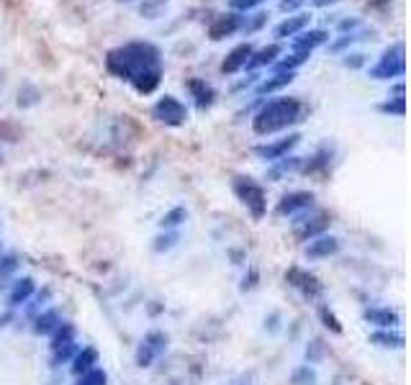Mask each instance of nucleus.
<instances>
[{"label": "nucleus", "mask_w": 411, "mask_h": 385, "mask_svg": "<svg viewBox=\"0 0 411 385\" xmlns=\"http://www.w3.org/2000/svg\"><path fill=\"white\" fill-rule=\"evenodd\" d=\"M177 242H180V234H177V231H162V234H157V237L152 239V252L165 255V252L175 250Z\"/></svg>", "instance_id": "c756f323"}, {"label": "nucleus", "mask_w": 411, "mask_h": 385, "mask_svg": "<svg viewBox=\"0 0 411 385\" xmlns=\"http://www.w3.org/2000/svg\"><path fill=\"white\" fill-rule=\"evenodd\" d=\"M298 142H301V134H288V136H283V139H278V142L257 144L252 152H255V157H260V160L273 164V162H278V160L288 157L290 152L298 147Z\"/></svg>", "instance_id": "1a4fd4ad"}, {"label": "nucleus", "mask_w": 411, "mask_h": 385, "mask_svg": "<svg viewBox=\"0 0 411 385\" xmlns=\"http://www.w3.org/2000/svg\"><path fill=\"white\" fill-rule=\"evenodd\" d=\"M365 65V55H347L344 57V67H350V69H358Z\"/></svg>", "instance_id": "ea45409f"}, {"label": "nucleus", "mask_w": 411, "mask_h": 385, "mask_svg": "<svg viewBox=\"0 0 411 385\" xmlns=\"http://www.w3.org/2000/svg\"><path fill=\"white\" fill-rule=\"evenodd\" d=\"M242 13H224V16H216V21L209 26V39L211 41H221L226 36H234L236 31H242Z\"/></svg>", "instance_id": "f8f14e48"}, {"label": "nucleus", "mask_w": 411, "mask_h": 385, "mask_svg": "<svg viewBox=\"0 0 411 385\" xmlns=\"http://www.w3.org/2000/svg\"><path fill=\"white\" fill-rule=\"evenodd\" d=\"M301 167H304V160H301V157H283V160L273 162V167L268 169V177L273 180V183H278L283 175L296 172V169H301Z\"/></svg>", "instance_id": "b1692460"}, {"label": "nucleus", "mask_w": 411, "mask_h": 385, "mask_svg": "<svg viewBox=\"0 0 411 385\" xmlns=\"http://www.w3.org/2000/svg\"><path fill=\"white\" fill-rule=\"evenodd\" d=\"M75 352H77V342H70V345H62V347H54L52 350V365L60 367L65 362L75 357Z\"/></svg>", "instance_id": "2f4dec72"}, {"label": "nucleus", "mask_w": 411, "mask_h": 385, "mask_svg": "<svg viewBox=\"0 0 411 385\" xmlns=\"http://www.w3.org/2000/svg\"><path fill=\"white\" fill-rule=\"evenodd\" d=\"M304 3H306V0H280L278 6H280V11H283V13H296V11L304 6Z\"/></svg>", "instance_id": "58836bf2"}, {"label": "nucleus", "mask_w": 411, "mask_h": 385, "mask_svg": "<svg viewBox=\"0 0 411 385\" xmlns=\"http://www.w3.org/2000/svg\"><path fill=\"white\" fill-rule=\"evenodd\" d=\"M324 355V345H322V339H314L309 347H306V359H309V365L311 362H319Z\"/></svg>", "instance_id": "e433bc0d"}, {"label": "nucleus", "mask_w": 411, "mask_h": 385, "mask_svg": "<svg viewBox=\"0 0 411 385\" xmlns=\"http://www.w3.org/2000/svg\"><path fill=\"white\" fill-rule=\"evenodd\" d=\"M329 213H324V211H317V213H309V216H296V221H293V237L298 239V242H311V239L322 237V234H327V229H329Z\"/></svg>", "instance_id": "0eeeda50"}, {"label": "nucleus", "mask_w": 411, "mask_h": 385, "mask_svg": "<svg viewBox=\"0 0 411 385\" xmlns=\"http://www.w3.org/2000/svg\"><path fill=\"white\" fill-rule=\"evenodd\" d=\"M106 67L119 80L131 82L136 93L149 95L162 82V52L152 41H128L108 52Z\"/></svg>", "instance_id": "f257e3e1"}, {"label": "nucleus", "mask_w": 411, "mask_h": 385, "mask_svg": "<svg viewBox=\"0 0 411 385\" xmlns=\"http://www.w3.org/2000/svg\"><path fill=\"white\" fill-rule=\"evenodd\" d=\"M293 77H296L293 72H273L270 77H265L263 82H257L255 93L257 95H273V93H278V90L288 88L290 82H293Z\"/></svg>", "instance_id": "412c9836"}, {"label": "nucleus", "mask_w": 411, "mask_h": 385, "mask_svg": "<svg viewBox=\"0 0 411 385\" xmlns=\"http://www.w3.org/2000/svg\"><path fill=\"white\" fill-rule=\"evenodd\" d=\"M188 221V208L185 206H175V208H170L168 213H162L160 218V229L162 231H175L177 226Z\"/></svg>", "instance_id": "bb28decb"}, {"label": "nucleus", "mask_w": 411, "mask_h": 385, "mask_svg": "<svg viewBox=\"0 0 411 385\" xmlns=\"http://www.w3.org/2000/svg\"><path fill=\"white\" fill-rule=\"evenodd\" d=\"M165 6H168V0H144L139 6V13H142V18H157Z\"/></svg>", "instance_id": "72a5a7b5"}, {"label": "nucleus", "mask_w": 411, "mask_h": 385, "mask_svg": "<svg viewBox=\"0 0 411 385\" xmlns=\"http://www.w3.org/2000/svg\"><path fill=\"white\" fill-rule=\"evenodd\" d=\"M309 23H311L309 13L288 16V18H283L275 28H273V36H275V41H283V39H288V36H298L301 31H306Z\"/></svg>", "instance_id": "dca6fc26"}, {"label": "nucleus", "mask_w": 411, "mask_h": 385, "mask_svg": "<svg viewBox=\"0 0 411 385\" xmlns=\"http://www.w3.org/2000/svg\"><path fill=\"white\" fill-rule=\"evenodd\" d=\"M278 321H280V313H273L270 318H265V329L278 331Z\"/></svg>", "instance_id": "79ce46f5"}, {"label": "nucleus", "mask_w": 411, "mask_h": 385, "mask_svg": "<svg viewBox=\"0 0 411 385\" xmlns=\"http://www.w3.org/2000/svg\"><path fill=\"white\" fill-rule=\"evenodd\" d=\"M329 41V31L327 28H309L301 31L298 36H293V49L298 52H314L317 47H324Z\"/></svg>", "instance_id": "a211bd4d"}, {"label": "nucleus", "mask_w": 411, "mask_h": 385, "mask_svg": "<svg viewBox=\"0 0 411 385\" xmlns=\"http://www.w3.org/2000/svg\"><path fill=\"white\" fill-rule=\"evenodd\" d=\"M301 116H304V103L298 98H275V101L265 103L263 108L255 113L252 131L257 136L278 134V131H285V128L301 121Z\"/></svg>", "instance_id": "f03ea898"}, {"label": "nucleus", "mask_w": 411, "mask_h": 385, "mask_svg": "<svg viewBox=\"0 0 411 385\" xmlns=\"http://www.w3.org/2000/svg\"><path fill=\"white\" fill-rule=\"evenodd\" d=\"M380 111L383 113H391V116H406V98H404V85H396L393 88V98L388 95V101L380 103Z\"/></svg>", "instance_id": "cd10ccee"}, {"label": "nucleus", "mask_w": 411, "mask_h": 385, "mask_svg": "<svg viewBox=\"0 0 411 385\" xmlns=\"http://www.w3.org/2000/svg\"><path fill=\"white\" fill-rule=\"evenodd\" d=\"M231 188H234V196L242 201L244 208L250 211V216L255 221H263L265 213H268V196H265L263 185L247 175H236Z\"/></svg>", "instance_id": "7ed1b4c3"}, {"label": "nucleus", "mask_w": 411, "mask_h": 385, "mask_svg": "<svg viewBox=\"0 0 411 385\" xmlns=\"http://www.w3.org/2000/svg\"><path fill=\"white\" fill-rule=\"evenodd\" d=\"M168 345H170V334L162 329H152L144 334V339L139 342V347H136L134 352V362L136 367H152L157 362V359L168 352Z\"/></svg>", "instance_id": "39448f33"}, {"label": "nucleus", "mask_w": 411, "mask_h": 385, "mask_svg": "<svg viewBox=\"0 0 411 385\" xmlns=\"http://www.w3.org/2000/svg\"><path fill=\"white\" fill-rule=\"evenodd\" d=\"M283 55V47H280V41H273L268 47H263L260 52H252L250 62H247V67L244 69H257V67H265V65H275L278 57Z\"/></svg>", "instance_id": "aec40b11"}, {"label": "nucleus", "mask_w": 411, "mask_h": 385, "mask_svg": "<svg viewBox=\"0 0 411 385\" xmlns=\"http://www.w3.org/2000/svg\"><path fill=\"white\" fill-rule=\"evenodd\" d=\"M257 285V272L252 270L250 272V277H244V283H242V291H252V288H255Z\"/></svg>", "instance_id": "a19ab883"}, {"label": "nucleus", "mask_w": 411, "mask_h": 385, "mask_svg": "<svg viewBox=\"0 0 411 385\" xmlns=\"http://www.w3.org/2000/svg\"><path fill=\"white\" fill-rule=\"evenodd\" d=\"M119 3H134V0H119Z\"/></svg>", "instance_id": "a18cd8bd"}, {"label": "nucleus", "mask_w": 411, "mask_h": 385, "mask_svg": "<svg viewBox=\"0 0 411 385\" xmlns=\"http://www.w3.org/2000/svg\"><path fill=\"white\" fill-rule=\"evenodd\" d=\"M319 316H322V321H324V326H327V329H331L334 334H342V326H339L337 316H334V313H331L327 306H322V308H319Z\"/></svg>", "instance_id": "c9c22d12"}, {"label": "nucleus", "mask_w": 411, "mask_h": 385, "mask_svg": "<svg viewBox=\"0 0 411 385\" xmlns=\"http://www.w3.org/2000/svg\"><path fill=\"white\" fill-rule=\"evenodd\" d=\"M339 239L331 237V234H322V237L311 239V242H306V250L304 255L309 257V260H329V257L339 255Z\"/></svg>", "instance_id": "ddd939ff"}, {"label": "nucleus", "mask_w": 411, "mask_h": 385, "mask_svg": "<svg viewBox=\"0 0 411 385\" xmlns=\"http://www.w3.org/2000/svg\"><path fill=\"white\" fill-rule=\"evenodd\" d=\"M406 72V49L404 41H393L391 47L383 49L380 60L368 69L373 80H396V77H404Z\"/></svg>", "instance_id": "20e7f679"}, {"label": "nucleus", "mask_w": 411, "mask_h": 385, "mask_svg": "<svg viewBox=\"0 0 411 385\" xmlns=\"http://www.w3.org/2000/svg\"><path fill=\"white\" fill-rule=\"evenodd\" d=\"M260 3H265V0H229V6L234 8L236 13H244V11H252V8H257Z\"/></svg>", "instance_id": "4c0bfd02"}, {"label": "nucleus", "mask_w": 411, "mask_h": 385, "mask_svg": "<svg viewBox=\"0 0 411 385\" xmlns=\"http://www.w3.org/2000/svg\"><path fill=\"white\" fill-rule=\"evenodd\" d=\"M188 88H190V93H193V98H196L198 111H206V108H211V106H214L216 90L211 88L206 80H190Z\"/></svg>", "instance_id": "4be33fe9"}, {"label": "nucleus", "mask_w": 411, "mask_h": 385, "mask_svg": "<svg viewBox=\"0 0 411 385\" xmlns=\"http://www.w3.org/2000/svg\"><path fill=\"white\" fill-rule=\"evenodd\" d=\"M290 385H319V375L311 365H301L290 372Z\"/></svg>", "instance_id": "7c9ffc66"}, {"label": "nucleus", "mask_w": 411, "mask_h": 385, "mask_svg": "<svg viewBox=\"0 0 411 385\" xmlns=\"http://www.w3.org/2000/svg\"><path fill=\"white\" fill-rule=\"evenodd\" d=\"M70 362H72V375L80 378V375H85V372L95 370V367L101 365V355H98L95 347H82V350L75 352V357Z\"/></svg>", "instance_id": "f3484780"}, {"label": "nucleus", "mask_w": 411, "mask_h": 385, "mask_svg": "<svg viewBox=\"0 0 411 385\" xmlns=\"http://www.w3.org/2000/svg\"><path fill=\"white\" fill-rule=\"evenodd\" d=\"M36 293V280L34 277H16L13 285H11V291H8L6 296V306L11 308V311H16V308H21V306H26L31 298H34Z\"/></svg>", "instance_id": "9b49d317"}, {"label": "nucleus", "mask_w": 411, "mask_h": 385, "mask_svg": "<svg viewBox=\"0 0 411 385\" xmlns=\"http://www.w3.org/2000/svg\"><path fill=\"white\" fill-rule=\"evenodd\" d=\"M252 52H255V47H252L250 41H244V44H236V47L231 49L229 55L224 57V62H221V74H236V72H242V69L247 67V62H250Z\"/></svg>", "instance_id": "4468645a"}, {"label": "nucleus", "mask_w": 411, "mask_h": 385, "mask_svg": "<svg viewBox=\"0 0 411 385\" xmlns=\"http://www.w3.org/2000/svg\"><path fill=\"white\" fill-rule=\"evenodd\" d=\"M311 3H314L317 8H327V6H334L337 0H311Z\"/></svg>", "instance_id": "c03bdc74"}, {"label": "nucleus", "mask_w": 411, "mask_h": 385, "mask_svg": "<svg viewBox=\"0 0 411 385\" xmlns=\"http://www.w3.org/2000/svg\"><path fill=\"white\" fill-rule=\"evenodd\" d=\"M371 345L385 347V350H398V347H404V337L391 329H378L371 334Z\"/></svg>", "instance_id": "393cba45"}, {"label": "nucleus", "mask_w": 411, "mask_h": 385, "mask_svg": "<svg viewBox=\"0 0 411 385\" xmlns=\"http://www.w3.org/2000/svg\"><path fill=\"white\" fill-rule=\"evenodd\" d=\"M363 318L368 324L378 326V329H393V326L401 324L398 311H393L388 306H371V308H365L363 311Z\"/></svg>", "instance_id": "2eb2a0df"}, {"label": "nucleus", "mask_w": 411, "mask_h": 385, "mask_svg": "<svg viewBox=\"0 0 411 385\" xmlns=\"http://www.w3.org/2000/svg\"><path fill=\"white\" fill-rule=\"evenodd\" d=\"M13 318H16V313L11 311V308H8V311H3V313H0V329H3V326H8V324H11Z\"/></svg>", "instance_id": "37998d69"}, {"label": "nucleus", "mask_w": 411, "mask_h": 385, "mask_svg": "<svg viewBox=\"0 0 411 385\" xmlns=\"http://www.w3.org/2000/svg\"><path fill=\"white\" fill-rule=\"evenodd\" d=\"M18 270H21V257L16 255V252H6V255H0V283L13 280Z\"/></svg>", "instance_id": "c85d7f7f"}, {"label": "nucleus", "mask_w": 411, "mask_h": 385, "mask_svg": "<svg viewBox=\"0 0 411 385\" xmlns=\"http://www.w3.org/2000/svg\"><path fill=\"white\" fill-rule=\"evenodd\" d=\"M60 324H62V313L57 311V308H44V311H39L34 316L31 331H34L36 337H52V331Z\"/></svg>", "instance_id": "6ab92c4d"}, {"label": "nucleus", "mask_w": 411, "mask_h": 385, "mask_svg": "<svg viewBox=\"0 0 411 385\" xmlns=\"http://www.w3.org/2000/svg\"><path fill=\"white\" fill-rule=\"evenodd\" d=\"M152 118H155L157 123H165V126H182V123L188 121V106L180 101V98H175V95H162V98H157V103L152 106Z\"/></svg>", "instance_id": "423d86ee"}, {"label": "nucleus", "mask_w": 411, "mask_h": 385, "mask_svg": "<svg viewBox=\"0 0 411 385\" xmlns=\"http://www.w3.org/2000/svg\"><path fill=\"white\" fill-rule=\"evenodd\" d=\"M311 208H314V193H311V190H293V193H285V196L278 201L275 213L283 218L285 216L296 218Z\"/></svg>", "instance_id": "6e6552de"}, {"label": "nucleus", "mask_w": 411, "mask_h": 385, "mask_svg": "<svg viewBox=\"0 0 411 385\" xmlns=\"http://www.w3.org/2000/svg\"><path fill=\"white\" fill-rule=\"evenodd\" d=\"M75 385H108V375H106V370L95 367V370H90V372H85V375H80Z\"/></svg>", "instance_id": "473e14b6"}, {"label": "nucleus", "mask_w": 411, "mask_h": 385, "mask_svg": "<svg viewBox=\"0 0 411 385\" xmlns=\"http://www.w3.org/2000/svg\"><path fill=\"white\" fill-rule=\"evenodd\" d=\"M265 21H268V13L244 16L242 18V31L244 34H255V31H260V28L265 26Z\"/></svg>", "instance_id": "f704fd0d"}, {"label": "nucleus", "mask_w": 411, "mask_h": 385, "mask_svg": "<svg viewBox=\"0 0 411 385\" xmlns=\"http://www.w3.org/2000/svg\"><path fill=\"white\" fill-rule=\"evenodd\" d=\"M75 339H77V326L70 324V321H62V324L52 331V337H49V350L62 347V345H70V342H75Z\"/></svg>", "instance_id": "a878e982"}, {"label": "nucleus", "mask_w": 411, "mask_h": 385, "mask_svg": "<svg viewBox=\"0 0 411 385\" xmlns=\"http://www.w3.org/2000/svg\"><path fill=\"white\" fill-rule=\"evenodd\" d=\"M285 280H288V285H293L296 291L304 293L306 298H319L324 293V285L319 283V277L301 270V267H290V270L285 272Z\"/></svg>", "instance_id": "9d476101"}, {"label": "nucleus", "mask_w": 411, "mask_h": 385, "mask_svg": "<svg viewBox=\"0 0 411 385\" xmlns=\"http://www.w3.org/2000/svg\"><path fill=\"white\" fill-rule=\"evenodd\" d=\"M309 60H311V52H298V49H293L290 55L275 60L273 69H275V72H296V69L301 67V65H306Z\"/></svg>", "instance_id": "5701e85b"}]
</instances>
